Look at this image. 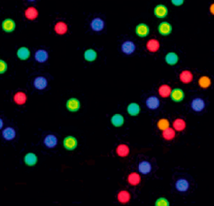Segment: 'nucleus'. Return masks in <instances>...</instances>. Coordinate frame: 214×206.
<instances>
[{
  "label": "nucleus",
  "mask_w": 214,
  "mask_h": 206,
  "mask_svg": "<svg viewBox=\"0 0 214 206\" xmlns=\"http://www.w3.org/2000/svg\"><path fill=\"white\" fill-rule=\"evenodd\" d=\"M204 106H205V104H204V101L202 98H196V99L193 100L191 104L192 109L195 112H201V111H203Z\"/></svg>",
  "instance_id": "obj_1"
},
{
  "label": "nucleus",
  "mask_w": 214,
  "mask_h": 206,
  "mask_svg": "<svg viewBox=\"0 0 214 206\" xmlns=\"http://www.w3.org/2000/svg\"><path fill=\"white\" fill-rule=\"evenodd\" d=\"M122 52L124 54H132L135 51L136 49V47L134 45V43L132 41H125L122 46Z\"/></svg>",
  "instance_id": "obj_2"
},
{
  "label": "nucleus",
  "mask_w": 214,
  "mask_h": 206,
  "mask_svg": "<svg viewBox=\"0 0 214 206\" xmlns=\"http://www.w3.org/2000/svg\"><path fill=\"white\" fill-rule=\"evenodd\" d=\"M64 145L66 149L68 150H73L77 147V140L73 136H68L64 139Z\"/></svg>",
  "instance_id": "obj_3"
},
{
  "label": "nucleus",
  "mask_w": 214,
  "mask_h": 206,
  "mask_svg": "<svg viewBox=\"0 0 214 206\" xmlns=\"http://www.w3.org/2000/svg\"><path fill=\"white\" fill-rule=\"evenodd\" d=\"M160 106V101L159 99L155 97V96H150L149 98H147L146 100V106L151 109V110H154L157 109Z\"/></svg>",
  "instance_id": "obj_4"
},
{
  "label": "nucleus",
  "mask_w": 214,
  "mask_h": 206,
  "mask_svg": "<svg viewBox=\"0 0 214 206\" xmlns=\"http://www.w3.org/2000/svg\"><path fill=\"white\" fill-rule=\"evenodd\" d=\"M46 85H47V81H46V78L44 77H38L36 78L34 80V86L37 89L42 90L44 88H46Z\"/></svg>",
  "instance_id": "obj_5"
},
{
  "label": "nucleus",
  "mask_w": 214,
  "mask_h": 206,
  "mask_svg": "<svg viewBox=\"0 0 214 206\" xmlns=\"http://www.w3.org/2000/svg\"><path fill=\"white\" fill-rule=\"evenodd\" d=\"M136 32L139 37H146L149 33V28L146 24L141 23L138 25V27L136 28Z\"/></svg>",
  "instance_id": "obj_6"
},
{
  "label": "nucleus",
  "mask_w": 214,
  "mask_h": 206,
  "mask_svg": "<svg viewBox=\"0 0 214 206\" xmlns=\"http://www.w3.org/2000/svg\"><path fill=\"white\" fill-rule=\"evenodd\" d=\"M104 21L100 18H96L94 19L91 23V28L95 31H100L104 28Z\"/></svg>",
  "instance_id": "obj_7"
},
{
  "label": "nucleus",
  "mask_w": 214,
  "mask_h": 206,
  "mask_svg": "<svg viewBox=\"0 0 214 206\" xmlns=\"http://www.w3.org/2000/svg\"><path fill=\"white\" fill-rule=\"evenodd\" d=\"M44 144L48 148H53V147H55L56 144H57V138L54 135L46 136L45 139H44Z\"/></svg>",
  "instance_id": "obj_8"
},
{
  "label": "nucleus",
  "mask_w": 214,
  "mask_h": 206,
  "mask_svg": "<svg viewBox=\"0 0 214 206\" xmlns=\"http://www.w3.org/2000/svg\"><path fill=\"white\" fill-rule=\"evenodd\" d=\"M48 58V54L46 53V51L43 50V49H39L38 50L36 54H35V59L36 61H38L39 63H44L46 62Z\"/></svg>",
  "instance_id": "obj_9"
},
{
  "label": "nucleus",
  "mask_w": 214,
  "mask_h": 206,
  "mask_svg": "<svg viewBox=\"0 0 214 206\" xmlns=\"http://www.w3.org/2000/svg\"><path fill=\"white\" fill-rule=\"evenodd\" d=\"M168 13V9L166 8V6H162V5H159L155 7L154 9V14L157 17L163 18L165 17Z\"/></svg>",
  "instance_id": "obj_10"
},
{
  "label": "nucleus",
  "mask_w": 214,
  "mask_h": 206,
  "mask_svg": "<svg viewBox=\"0 0 214 206\" xmlns=\"http://www.w3.org/2000/svg\"><path fill=\"white\" fill-rule=\"evenodd\" d=\"M171 98L172 100L175 101V102H180L182 101V99L184 98V93L181 89H179V88H176V89H173L171 91Z\"/></svg>",
  "instance_id": "obj_11"
},
{
  "label": "nucleus",
  "mask_w": 214,
  "mask_h": 206,
  "mask_svg": "<svg viewBox=\"0 0 214 206\" xmlns=\"http://www.w3.org/2000/svg\"><path fill=\"white\" fill-rule=\"evenodd\" d=\"M172 30V28L170 26V24L168 23H162L159 25V32L162 35H169Z\"/></svg>",
  "instance_id": "obj_12"
},
{
  "label": "nucleus",
  "mask_w": 214,
  "mask_h": 206,
  "mask_svg": "<svg viewBox=\"0 0 214 206\" xmlns=\"http://www.w3.org/2000/svg\"><path fill=\"white\" fill-rule=\"evenodd\" d=\"M67 108L71 112H76L80 108V102L75 98H70L67 102Z\"/></svg>",
  "instance_id": "obj_13"
},
{
  "label": "nucleus",
  "mask_w": 214,
  "mask_h": 206,
  "mask_svg": "<svg viewBox=\"0 0 214 206\" xmlns=\"http://www.w3.org/2000/svg\"><path fill=\"white\" fill-rule=\"evenodd\" d=\"M3 29L5 31H7V32H11L13 31L14 28H15V23L14 22L11 20V19H6L3 22Z\"/></svg>",
  "instance_id": "obj_14"
},
{
  "label": "nucleus",
  "mask_w": 214,
  "mask_h": 206,
  "mask_svg": "<svg viewBox=\"0 0 214 206\" xmlns=\"http://www.w3.org/2000/svg\"><path fill=\"white\" fill-rule=\"evenodd\" d=\"M189 188V184L185 179H180L176 182V188L180 192H185Z\"/></svg>",
  "instance_id": "obj_15"
},
{
  "label": "nucleus",
  "mask_w": 214,
  "mask_h": 206,
  "mask_svg": "<svg viewBox=\"0 0 214 206\" xmlns=\"http://www.w3.org/2000/svg\"><path fill=\"white\" fill-rule=\"evenodd\" d=\"M180 78L183 83H189L193 80V74L189 71H184L181 72Z\"/></svg>",
  "instance_id": "obj_16"
},
{
  "label": "nucleus",
  "mask_w": 214,
  "mask_h": 206,
  "mask_svg": "<svg viewBox=\"0 0 214 206\" xmlns=\"http://www.w3.org/2000/svg\"><path fill=\"white\" fill-rule=\"evenodd\" d=\"M3 136L6 140H12L15 137V131L13 128H6L3 131Z\"/></svg>",
  "instance_id": "obj_17"
},
{
  "label": "nucleus",
  "mask_w": 214,
  "mask_h": 206,
  "mask_svg": "<svg viewBox=\"0 0 214 206\" xmlns=\"http://www.w3.org/2000/svg\"><path fill=\"white\" fill-rule=\"evenodd\" d=\"M24 161H25V163L27 165H29V166H33V165L36 164L38 159H37V156L35 155L34 153H28V154H26V156H25V158H24Z\"/></svg>",
  "instance_id": "obj_18"
},
{
  "label": "nucleus",
  "mask_w": 214,
  "mask_h": 206,
  "mask_svg": "<svg viewBox=\"0 0 214 206\" xmlns=\"http://www.w3.org/2000/svg\"><path fill=\"white\" fill-rule=\"evenodd\" d=\"M151 164L148 162H142L138 166V170L143 174H147L151 171Z\"/></svg>",
  "instance_id": "obj_19"
},
{
  "label": "nucleus",
  "mask_w": 214,
  "mask_h": 206,
  "mask_svg": "<svg viewBox=\"0 0 214 206\" xmlns=\"http://www.w3.org/2000/svg\"><path fill=\"white\" fill-rule=\"evenodd\" d=\"M147 49L151 52H156L160 47V44L157 41L156 39H151L147 43Z\"/></svg>",
  "instance_id": "obj_20"
},
{
  "label": "nucleus",
  "mask_w": 214,
  "mask_h": 206,
  "mask_svg": "<svg viewBox=\"0 0 214 206\" xmlns=\"http://www.w3.org/2000/svg\"><path fill=\"white\" fill-rule=\"evenodd\" d=\"M139 111H140V108H139L138 105H137V104L132 103V104H130L129 106H128V112L132 116L138 115L139 113Z\"/></svg>",
  "instance_id": "obj_21"
},
{
  "label": "nucleus",
  "mask_w": 214,
  "mask_h": 206,
  "mask_svg": "<svg viewBox=\"0 0 214 206\" xmlns=\"http://www.w3.org/2000/svg\"><path fill=\"white\" fill-rule=\"evenodd\" d=\"M171 93V89L168 85H162L159 88V94L162 95V97H168Z\"/></svg>",
  "instance_id": "obj_22"
},
{
  "label": "nucleus",
  "mask_w": 214,
  "mask_h": 206,
  "mask_svg": "<svg viewBox=\"0 0 214 206\" xmlns=\"http://www.w3.org/2000/svg\"><path fill=\"white\" fill-rule=\"evenodd\" d=\"M18 57L22 60H26L29 56V51L26 47H21L17 52Z\"/></svg>",
  "instance_id": "obj_23"
},
{
  "label": "nucleus",
  "mask_w": 214,
  "mask_h": 206,
  "mask_svg": "<svg viewBox=\"0 0 214 206\" xmlns=\"http://www.w3.org/2000/svg\"><path fill=\"white\" fill-rule=\"evenodd\" d=\"M178 61H179V57L175 53H169L166 55V62L168 63L169 64H176L178 63Z\"/></svg>",
  "instance_id": "obj_24"
},
{
  "label": "nucleus",
  "mask_w": 214,
  "mask_h": 206,
  "mask_svg": "<svg viewBox=\"0 0 214 206\" xmlns=\"http://www.w3.org/2000/svg\"><path fill=\"white\" fill-rule=\"evenodd\" d=\"M128 181L132 186H137L140 182V177L137 173H131L128 178Z\"/></svg>",
  "instance_id": "obj_25"
},
{
  "label": "nucleus",
  "mask_w": 214,
  "mask_h": 206,
  "mask_svg": "<svg viewBox=\"0 0 214 206\" xmlns=\"http://www.w3.org/2000/svg\"><path fill=\"white\" fill-rule=\"evenodd\" d=\"M174 129L178 131H182L185 128V122L182 119H177L173 123Z\"/></svg>",
  "instance_id": "obj_26"
},
{
  "label": "nucleus",
  "mask_w": 214,
  "mask_h": 206,
  "mask_svg": "<svg viewBox=\"0 0 214 206\" xmlns=\"http://www.w3.org/2000/svg\"><path fill=\"white\" fill-rule=\"evenodd\" d=\"M124 119L122 117L121 114H115L114 116H112V123L113 124L115 127H120L123 124Z\"/></svg>",
  "instance_id": "obj_27"
},
{
  "label": "nucleus",
  "mask_w": 214,
  "mask_h": 206,
  "mask_svg": "<svg viewBox=\"0 0 214 206\" xmlns=\"http://www.w3.org/2000/svg\"><path fill=\"white\" fill-rule=\"evenodd\" d=\"M128 153H129V149L125 145H120L119 147H117V153L120 156H122V157H124V156L128 155Z\"/></svg>",
  "instance_id": "obj_28"
},
{
  "label": "nucleus",
  "mask_w": 214,
  "mask_h": 206,
  "mask_svg": "<svg viewBox=\"0 0 214 206\" xmlns=\"http://www.w3.org/2000/svg\"><path fill=\"white\" fill-rule=\"evenodd\" d=\"M118 199L119 201L122 203H128L129 199H130V195L128 193L127 191H121L119 194H118Z\"/></svg>",
  "instance_id": "obj_29"
},
{
  "label": "nucleus",
  "mask_w": 214,
  "mask_h": 206,
  "mask_svg": "<svg viewBox=\"0 0 214 206\" xmlns=\"http://www.w3.org/2000/svg\"><path fill=\"white\" fill-rule=\"evenodd\" d=\"M14 101L18 105H23L26 102V95L23 92H18L14 95Z\"/></svg>",
  "instance_id": "obj_30"
},
{
  "label": "nucleus",
  "mask_w": 214,
  "mask_h": 206,
  "mask_svg": "<svg viewBox=\"0 0 214 206\" xmlns=\"http://www.w3.org/2000/svg\"><path fill=\"white\" fill-rule=\"evenodd\" d=\"M25 15L29 20H33V19H35V18L38 16V11L35 8H33V7H29V9L26 10Z\"/></svg>",
  "instance_id": "obj_31"
},
{
  "label": "nucleus",
  "mask_w": 214,
  "mask_h": 206,
  "mask_svg": "<svg viewBox=\"0 0 214 206\" xmlns=\"http://www.w3.org/2000/svg\"><path fill=\"white\" fill-rule=\"evenodd\" d=\"M162 136L165 139L167 140H171L173 139L174 136H175V131H174L172 129H166V130H163V133H162Z\"/></svg>",
  "instance_id": "obj_32"
},
{
  "label": "nucleus",
  "mask_w": 214,
  "mask_h": 206,
  "mask_svg": "<svg viewBox=\"0 0 214 206\" xmlns=\"http://www.w3.org/2000/svg\"><path fill=\"white\" fill-rule=\"evenodd\" d=\"M55 31L58 34H64L67 31V26L64 23H58L55 25Z\"/></svg>",
  "instance_id": "obj_33"
},
{
  "label": "nucleus",
  "mask_w": 214,
  "mask_h": 206,
  "mask_svg": "<svg viewBox=\"0 0 214 206\" xmlns=\"http://www.w3.org/2000/svg\"><path fill=\"white\" fill-rule=\"evenodd\" d=\"M96 58H97V53L93 49H88L86 51V53H85V59L86 60L91 62V61H94Z\"/></svg>",
  "instance_id": "obj_34"
},
{
  "label": "nucleus",
  "mask_w": 214,
  "mask_h": 206,
  "mask_svg": "<svg viewBox=\"0 0 214 206\" xmlns=\"http://www.w3.org/2000/svg\"><path fill=\"white\" fill-rule=\"evenodd\" d=\"M199 85L203 88H208L209 86L211 85V80L209 79L208 77H202L199 80Z\"/></svg>",
  "instance_id": "obj_35"
},
{
  "label": "nucleus",
  "mask_w": 214,
  "mask_h": 206,
  "mask_svg": "<svg viewBox=\"0 0 214 206\" xmlns=\"http://www.w3.org/2000/svg\"><path fill=\"white\" fill-rule=\"evenodd\" d=\"M169 125H170V123H169L168 120H166V119H162V120H160L159 122H158V127H159L160 130H162L168 129Z\"/></svg>",
  "instance_id": "obj_36"
},
{
  "label": "nucleus",
  "mask_w": 214,
  "mask_h": 206,
  "mask_svg": "<svg viewBox=\"0 0 214 206\" xmlns=\"http://www.w3.org/2000/svg\"><path fill=\"white\" fill-rule=\"evenodd\" d=\"M155 205H169V202L165 198H160L155 203Z\"/></svg>",
  "instance_id": "obj_37"
},
{
  "label": "nucleus",
  "mask_w": 214,
  "mask_h": 206,
  "mask_svg": "<svg viewBox=\"0 0 214 206\" xmlns=\"http://www.w3.org/2000/svg\"><path fill=\"white\" fill-rule=\"evenodd\" d=\"M6 64L3 61V60H0V73H4L5 71H6Z\"/></svg>",
  "instance_id": "obj_38"
},
{
  "label": "nucleus",
  "mask_w": 214,
  "mask_h": 206,
  "mask_svg": "<svg viewBox=\"0 0 214 206\" xmlns=\"http://www.w3.org/2000/svg\"><path fill=\"white\" fill-rule=\"evenodd\" d=\"M171 2L173 3L175 6H180L183 4L184 0H171Z\"/></svg>",
  "instance_id": "obj_39"
},
{
  "label": "nucleus",
  "mask_w": 214,
  "mask_h": 206,
  "mask_svg": "<svg viewBox=\"0 0 214 206\" xmlns=\"http://www.w3.org/2000/svg\"><path fill=\"white\" fill-rule=\"evenodd\" d=\"M211 12L212 14H214V4L211 5Z\"/></svg>",
  "instance_id": "obj_40"
},
{
  "label": "nucleus",
  "mask_w": 214,
  "mask_h": 206,
  "mask_svg": "<svg viewBox=\"0 0 214 206\" xmlns=\"http://www.w3.org/2000/svg\"><path fill=\"white\" fill-rule=\"evenodd\" d=\"M2 127H3V121L0 119V129H1Z\"/></svg>",
  "instance_id": "obj_41"
},
{
  "label": "nucleus",
  "mask_w": 214,
  "mask_h": 206,
  "mask_svg": "<svg viewBox=\"0 0 214 206\" xmlns=\"http://www.w3.org/2000/svg\"><path fill=\"white\" fill-rule=\"evenodd\" d=\"M29 1H35V0H29Z\"/></svg>",
  "instance_id": "obj_42"
}]
</instances>
